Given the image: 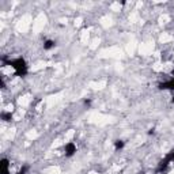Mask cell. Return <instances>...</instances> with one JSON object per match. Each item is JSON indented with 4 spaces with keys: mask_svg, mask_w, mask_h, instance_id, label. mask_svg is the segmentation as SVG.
<instances>
[{
    "mask_svg": "<svg viewBox=\"0 0 174 174\" xmlns=\"http://www.w3.org/2000/svg\"><path fill=\"white\" fill-rule=\"evenodd\" d=\"M5 64L11 65V67L15 69V75L16 76H24L27 73V64H26V60L19 57V59H15V60H10L7 61Z\"/></svg>",
    "mask_w": 174,
    "mask_h": 174,
    "instance_id": "cell-1",
    "label": "cell"
},
{
    "mask_svg": "<svg viewBox=\"0 0 174 174\" xmlns=\"http://www.w3.org/2000/svg\"><path fill=\"white\" fill-rule=\"evenodd\" d=\"M8 167H10V160L7 158H3L0 160V174H10Z\"/></svg>",
    "mask_w": 174,
    "mask_h": 174,
    "instance_id": "cell-2",
    "label": "cell"
},
{
    "mask_svg": "<svg viewBox=\"0 0 174 174\" xmlns=\"http://www.w3.org/2000/svg\"><path fill=\"white\" fill-rule=\"evenodd\" d=\"M75 152H76V146L72 143V141L65 144V156H72Z\"/></svg>",
    "mask_w": 174,
    "mask_h": 174,
    "instance_id": "cell-3",
    "label": "cell"
},
{
    "mask_svg": "<svg viewBox=\"0 0 174 174\" xmlns=\"http://www.w3.org/2000/svg\"><path fill=\"white\" fill-rule=\"evenodd\" d=\"M170 162H171V160H170V158H169V155H167L165 159L159 162V166H158V170L156 171H158V173H162L163 170H166V167L169 166V163H170Z\"/></svg>",
    "mask_w": 174,
    "mask_h": 174,
    "instance_id": "cell-4",
    "label": "cell"
},
{
    "mask_svg": "<svg viewBox=\"0 0 174 174\" xmlns=\"http://www.w3.org/2000/svg\"><path fill=\"white\" fill-rule=\"evenodd\" d=\"M159 89L160 90H174V79H171V80H169V82H165V83H160Z\"/></svg>",
    "mask_w": 174,
    "mask_h": 174,
    "instance_id": "cell-5",
    "label": "cell"
},
{
    "mask_svg": "<svg viewBox=\"0 0 174 174\" xmlns=\"http://www.w3.org/2000/svg\"><path fill=\"white\" fill-rule=\"evenodd\" d=\"M2 120L10 122L11 120H12V113H11V111H3V113H2Z\"/></svg>",
    "mask_w": 174,
    "mask_h": 174,
    "instance_id": "cell-6",
    "label": "cell"
},
{
    "mask_svg": "<svg viewBox=\"0 0 174 174\" xmlns=\"http://www.w3.org/2000/svg\"><path fill=\"white\" fill-rule=\"evenodd\" d=\"M54 45H56V44H54V41L48 40V41H45V44H44V49H46V50H49V49H52Z\"/></svg>",
    "mask_w": 174,
    "mask_h": 174,
    "instance_id": "cell-7",
    "label": "cell"
},
{
    "mask_svg": "<svg viewBox=\"0 0 174 174\" xmlns=\"http://www.w3.org/2000/svg\"><path fill=\"white\" fill-rule=\"evenodd\" d=\"M122 147H124V141H122V140H116V141H114V148H116L117 151L121 150Z\"/></svg>",
    "mask_w": 174,
    "mask_h": 174,
    "instance_id": "cell-8",
    "label": "cell"
},
{
    "mask_svg": "<svg viewBox=\"0 0 174 174\" xmlns=\"http://www.w3.org/2000/svg\"><path fill=\"white\" fill-rule=\"evenodd\" d=\"M29 170V166H23V167L21 169V170H19V173L18 174H26V171Z\"/></svg>",
    "mask_w": 174,
    "mask_h": 174,
    "instance_id": "cell-9",
    "label": "cell"
},
{
    "mask_svg": "<svg viewBox=\"0 0 174 174\" xmlns=\"http://www.w3.org/2000/svg\"><path fill=\"white\" fill-rule=\"evenodd\" d=\"M0 87H2V89H5V82H4V79H0Z\"/></svg>",
    "mask_w": 174,
    "mask_h": 174,
    "instance_id": "cell-10",
    "label": "cell"
},
{
    "mask_svg": "<svg viewBox=\"0 0 174 174\" xmlns=\"http://www.w3.org/2000/svg\"><path fill=\"white\" fill-rule=\"evenodd\" d=\"M169 158H170V160H174V150L169 152Z\"/></svg>",
    "mask_w": 174,
    "mask_h": 174,
    "instance_id": "cell-11",
    "label": "cell"
},
{
    "mask_svg": "<svg viewBox=\"0 0 174 174\" xmlns=\"http://www.w3.org/2000/svg\"><path fill=\"white\" fill-rule=\"evenodd\" d=\"M84 105H91V99H84Z\"/></svg>",
    "mask_w": 174,
    "mask_h": 174,
    "instance_id": "cell-12",
    "label": "cell"
},
{
    "mask_svg": "<svg viewBox=\"0 0 174 174\" xmlns=\"http://www.w3.org/2000/svg\"><path fill=\"white\" fill-rule=\"evenodd\" d=\"M154 132H155V129H150L148 130V135H154Z\"/></svg>",
    "mask_w": 174,
    "mask_h": 174,
    "instance_id": "cell-13",
    "label": "cell"
},
{
    "mask_svg": "<svg viewBox=\"0 0 174 174\" xmlns=\"http://www.w3.org/2000/svg\"><path fill=\"white\" fill-rule=\"evenodd\" d=\"M171 102H173V103H174V97H173V98H171Z\"/></svg>",
    "mask_w": 174,
    "mask_h": 174,
    "instance_id": "cell-14",
    "label": "cell"
},
{
    "mask_svg": "<svg viewBox=\"0 0 174 174\" xmlns=\"http://www.w3.org/2000/svg\"><path fill=\"white\" fill-rule=\"evenodd\" d=\"M171 75H173V79H174V71H173V72H171Z\"/></svg>",
    "mask_w": 174,
    "mask_h": 174,
    "instance_id": "cell-15",
    "label": "cell"
}]
</instances>
